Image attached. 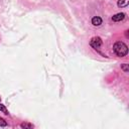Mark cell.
<instances>
[{
	"mask_svg": "<svg viewBox=\"0 0 129 129\" xmlns=\"http://www.w3.org/2000/svg\"><path fill=\"white\" fill-rule=\"evenodd\" d=\"M113 50L116 53V55L123 57L128 53V46L123 41H116L113 45Z\"/></svg>",
	"mask_w": 129,
	"mask_h": 129,
	"instance_id": "cell-1",
	"label": "cell"
},
{
	"mask_svg": "<svg viewBox=\"0 0 129 129\" xmlns=\"http://www.w3.org/2000/svg\"><path fill=\"white\" fill-rule=\"evenodd\" d=\"M102 44H103V41L99 36H95L90 40V45L95 49H99L102 46Z\"/></svg>",
	"mask_w": 129,
	"mask_h": 129,
	"instance_id": "cell-2",
	"label": "cell"
},
{
	"mask_svg": "<svg viewBox=\"0 0 129 129\" xmlns=\"http://www.w3.org/2000/svg\"><path fill=\"white\" fill-rule=\"evenodd\" d=\"M126 14L123 13V12H119V13H116L115 15L112 16V20L114 22H119V21H122L124 18H125Z\"/></svg>",
	"mask_w": 129,
	"mask_h": 129,
	"instance_id": "cell-3",
	"label": "cell"
},
{
	"mask_svg": "<svg viewBox=\"0 0 129 129\" xmlns=\"http://www.w3.org/2000/svg\"><path fill=\"white\" fill-rule=\"evenodd\" d=\"M102 22H103V20H102V18L100 16H94L92 18V24L94 26H100L102 24Z\"/></svg>",
	"mask_w": 129,
	"mask_h": 129,
	"instance_id": "cell-4",
	"label": "cell"
},
{
	"mask_svg": "<svg viewBox=\"0 0 129 129\" xmlns=\"http://www.w3.org/2000/svg\"><path fill=\"white\" fill-rule=\"evenodd\" d=\"M129 4V0H118L117 5L119 8H123V7H127Z\"/></svg>",
	"mask_w": 129,
	"mask_h": 129,
	"instance_id": "cell-5",
	"label": "cell"
},
{
	"mask_svg": "<svg viewBox=\"0 0 129 129\" xmlns=\"http://www.w3.org/2000/svg\"><path fill=\"white\" fill-rule=\"evenodd\" d=\"M20 127L23 128V129H32V128H33V125L24 122V123H21V124H20Z\"/></svg>",
	"mask_w": 129,
	"mask_h": 129,
	"instance_id": "cell-6",
	"label": "cell"
},
{
	"mask_svg": "<svg viewBox=\"0 0 129 129\" xmlns=\"http://www.w3.org/2000/svg\"><path fill=\"white\" fill-rule=\"evenodd\" d=\"M0 111H1V112H3V113H4V114H6V115H8V114H9L8 110L6 109V107H5L3 104H1V103H0Z\"/></svg>",
	"mask_w": 129,
	"mask_h": 129,
	"instance_id": "cell-7",
	"label": "cell"
},
{
	"mask_svg": "<svg viewBox=\"0 0 129 129\" xmlns=\"http://www.w3.org/2000/svg\"><path fill=\"white\" fill-rule=\"evenodd\" d=\"M121 69L124 71V73H128L129 72V68H128V64L127 63H122L121 64Z\"/></svg>",
	"mask_w": 129,
	"mask_h": 129,
	"instance_id": "cell-8",
	"label": "cell"
},
{
	"mask_svg": "<svg viewBox=\"0 0 129 129\" xmlns=\"http://www.w3.org/2000/svg\"><path fill=\"white\" fill-rule=\"evenodd\" d=\"M6 126H7V122L0 117V127H6Z\"/></svg>",
	"mask_w": 129,
	"mask_h": 129,
	"instance_id": "cell-9",
	"label": "cell"
},
{
	"mask_svg": "<svg viewBox=\"0 0 129 129\" xmlns=\"http://www.w3.org/2000/svg\"><path fill=\"white\" fill-rule=\"evenodd\" d=\"M0 101H1V99H0Z\"/></svg>",
	"mask_w": 129,
	"mask_h": 129,
	"instance_id": "cell-10",
	"label": "cell"
}]
</instances>
